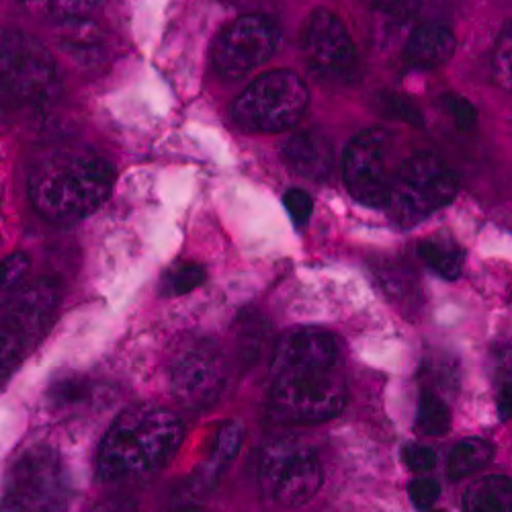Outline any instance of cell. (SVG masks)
<instances>
[{
	"label": "cell",
	"mask_w": 512,
	"mask_h": 512,
	"mask_svg": "<svg viewBox=\"0 0 512 512\" xmlns=\"http://www.w3.org/2000/svg\"><path fill=\"white\" fill-rule=\"evenodd\" d=\"M373 3L377 35L388 41L412 29L422 11V0H373Z\"/></svg>",
	"instance_id": "44dd1931"
},
{
	"label": "cell",
	"mask_w": 512,
	"mask_h": 512,
	"mask_svg": "<svg viewBox=\"0 0 512 512\" xmlns=\"http://www.w3.org/2000/svg\"><path fill=\"white\" fill-rule=\"evenodd\" d=\"M347 367L340 340L330 330L300 326L275 345L269 412L283 424H320L347 406Z\"/></svg>",
	"instance_id": "6da1fadb"
},
{
	"label": "cell",
	"mask_w": 512,
	"mask_h": 512,
	"mask_svg": "<svg viewBox=\"0 0 512 512\" xmlns=\"http://www.w3.org/2000/svg\"><path fill=\"white\" fill-rule=\"evenodd\" d=\"M240 359L246 365H254L259 363L265 347H267V326L259 324V318H252L250 322L244 320L242 324V332H240Z\"/></svg>",
	"instance_id": "4316f807"
},
{
	"label": "cell",
	"mask_w": 512,
	"mask_h": 512,
	"mask_svg": "<svg viewBox=\"0 0 512 512\" xmlns=\"http://www.w3.org/2000/svg\"><path fill=\"white\" fill-rule=\"evenodd\" d=\"M402 459L406 467L414 474H429L437 467V453L429 445L422 443H408L402 449Z\"/></svg>",
	"instance_id": "f1b7e54d"
},
{
	"label": "cell",
	"mask_w": 512,
	"mask_h": 512,
	"mask_svg": "<svg viewBox=\"0 0 512 512\" xmlns=\"http://www.w3.org/2000/svg\"><path fill=\"white\" fill-rule=\"evenodd\" d=\"M56 39L60 48L80 66H97L105 56V33L89 17L56 21Z\"/></svg>",
	"instance_id": "2e32d148"
},
{
	"label": "cell",
	"mask_w": 512,
	"mask_h": 512,
	"mask_svg": "<svg viewBox=\"0 0 512 512\" xmlns=\"http://www.w3.org/2000/svg\"><path fill=\"white\" fill-rule=\"evenodd\" d=\"M279 46V27L265 15H244L216 39L211 64L224 78H242L265 64Z\"/></svg>",
	"instance_id": "7c38bea8"
},
{
	"label": "cell",
	"mask_w": 512,
	"mask_h": 512,
	"mask_svg": "<svg viewBox=\"0 0 512 512\" xmlns=\"http://www.w3.org/2000/svg\"><path fill=\"white\" fill-rule=\"evenodd\" d=\"M408 496L418 510H431L441 498V484L435 478L420 476L408 486Z\"/></svg>",
	"instance_id": "f546056e"
},
{
	"label": "cell",
	"mask_w": 512,
	"mask_h": 512,
	"mask_svg": "<svg viewBox=\"0 0 512 512\" xmlns=\"http://www.w3.org/2000/svg\"><path fill=\"white\" fill-rule=\"evenodd\" d=\"M113 166L91 148H64L35 162L29 173V199L41 218L76 224L93 216L109 199Z\"/></svg>",
	"instance_id": "3957f363"
},
{
	"label": "cell",
	"mask_w": 512,
	"mask_h": 512,
	"mask_svg": "<svg viewBox=\"0 0 512 512\" xmlns=\"http://www.w3.org/2000/svg\"><path fill=\"white\" fill-rule=\"evenodd\" d=\"M283 205L289 213V218L295 222V226H306L312 218L314 201L312 197L302 189H289L283 197Z\"/></svg>",
	"instance_id": "4dcf8cb0"
},
{
	"label": "cell",
	"mask_w": 512,
	"mask_h": 512,
	"mask_svg": "<svg viewBox=\"0 0 512 512\" xmlns=\"http://www.w3.org/2000/svg\"><path fill=\"white\" fill-rule=\"evenodd\" d=\"M205 281H207L205 267H201L197 263H181L179 267H175L173 271L166 273L164 283H162V291H164V295L179 297V295L193 293Z\"/></svg>",
	"instance_id": "cb8c5ba5"
},
{
	"label": "cell",
	"mask_w": 512,
	"mask_h": 512,
	"mask_svg": "<svg viewBox=\"0 0 512 512\" xmlns=\"http://www.w3.org/2000/svg\"><path fill=\"white\" fill-rule=\"evenodd\" d=\"M371 3H373V0H371Z\"/></svg>",
	"instance_id": "d590c367"
},
{
	"label": "cell",
	"mask_w": 512,
	"mask_h": 512,
	"mask_svg": "<svg viewBox=\"0 0 512 512\" xmlns=\"http://www.w3.org/2000/svg\"><path fill=\"white\" fill-rule=\"evenodd\" d=\"M5 508L50 512L68 504L62 459L50 445H33L13 463L5 486Z\"/></svg>",
	"instance_id": "9c48e42d"
},
{
	"label": "cell",
	"mask_w": 512,
	"mask_h": 512,
	"mask_svg": "<svg viewBox=\"0 0 512 512\" xmlns=\"http://www.w3.org/2000/svg\"><path fill=\"white\" fill-rule=\"evenodd\" d=\"M498 388H496V404H498V416L502 422L510 418V406H512V388H510V369L498 371Z\"/></svg>",
	"instance_id": "836d02e7"
},
{
	"label": "cell",
	"mask_w": 512,
	"mask_h": 512,
	"mask_svg": "<svg viewBox=\"0 0 512 512\" xmlns=\"http://www.w3.org/2000/svg\"><path fill=\"white\" fill-rule=\"evenodd\" d=\"M457 191L455 170L433 152H418L398 166L388 207L402 224H416L447 207Z\"/></svg>",
	"instance_id": "52a82bcc"
},
{
	"label": "cell",
	"mask_w": 512,
	"mask_h": 512,
	"mask_svg": "<svg viewBox=\"0 0 512 512\" xmlns=\"http://www.w3.org/2000/svg\"><path fill=\"white\" fill-rule=\"evenodd\" d=\"M510 29L506 27V31L500 35V41L496 46V54H494V70H496V78L500 80L502 87L506 91H510Z\"/></svg>",
	"instance_id": "d6a6232c"
},
{
	"label": "cell",
	"mask_w": 512,
	"mask_h": 512,
	"mask_svg": "<svg viewBox=\"0 0 512 512\" xmlns=\"http://www.w3.org/2000/svg\"><path fill=\"white\" fill-rule=\"evenodd\" d=\"M283 160L295 175L310 181H324L334 166V150L322 132L308 130L287 140Z\"/></svg>",
	"instance_id": "9a60e30c"
},
{
	"label": "cell",
	"mask_w": 512,
	"mask_h": 512,
	"mask_svg": "<svg viewBox=\"0 0 512 512\" xmlns=\"http://www.w3.org/2000/svg\"><path fill=\"white\" fill-rule=\"evenodd\" d=\"M244 437H246V429L242 422L228 420L226 424H222V429L216 435V443H213L211 455L197 476L203 488H211L220 482L224 469L236 459L244 443Z\"/></svg>",
	"instance_id": "e0dca14e"
},
{
	"label": "cell",
	"mask_w": 512,
	"mask_h": 512,
	"mask_svg": "<svg viewBox=\"0 0 512 512\" xmlns=\"http://www.w3.org/2000/svg\"><path fill=\"white\" fill-rule=\"evenodd\" d=\"M48 404L52 410L70 414L78 412L82 408H89L93 398L97 396V390L93 383L78 373H68L52 381V386L48 388Z\"/></svg>",
	"instance_id": "ffe728a7"
},
{
	"label": "cell",
	"mask_w": 512,
	"mask_h": 512,
	"mask_svg": "<svg viewBox=\"0 0 512 512\" xmlns=\"http://www.w3.org/2000/svg\"><path fill=\"white\" fill-rule=\"evenodd\" d=\"M463 508L467 512H510L512 510L510 478L488 476L478 480L463 494Z\"/></svg>",
	"instance_id": "d6986e66"
},
{
	"label": "cell",
	"mask_w": 512,
	"mask_h": 512,
	"mask_svg": "<svg viewBox=\"0 0 512 512\" xmlns=\"http://www.w3.org/2000/svg\"><path fill=\"white\" fill-rule=\"evenodd\" d=\"M451 429V408L445 396L433 388H422L416 412V431L422 437H443Z\"/></svg>",
	"instance_id": "7402d4cb"
},
{
	"label": "cell",
	"mask_w": 512,
	"mask_h": 512,
	"mask_svg": "<svg viewBox=\"0 0 512 512\" xmlns=\"http://www.w3.org/2000/svg\"><path fill=\"white\" fill-rule=\"evenodd\" d=\"M457 50L453 31L439 21H422L406 39V62L418 70H435L447 64Z\"/></svg>",
	"instance_id": "5bb4252c"
},
{
	"label": "cell",
	"mask_w": 512,
	"mask_h": 512,
	"mask_svg": "<svg viewBox=\"0 0 512 512\" xmlns=\"http://www.w3.org/2000/svg\"><path fill=\"white\" fill-rule=\"evenodd\" d=\"M185 441L181 418L164 408L136 406L121 412L99 449L97 472L105 484H138L173 461Z\"/></svg>",
	"instance_id": "7a4b0ae2"
},
{
	"label": "cell",
	"mask_w": 512,
	"mask_h": 512,
	"mask_svg": "<svg viewBox=\"0 0 512 512\" xmlns=\"http://www.w3.org/2000/svg\"><path fill=\"white\" fill-rule=\"evenodd\" d=\"M21 3L25 7H31V9H48L50 7V0H21Z\"/></svg>",
	"instance_id": "e575fe53"
},
{
	"label": "cell",
	"mask_w": 512,
	"mask_h": 512,
	"mask_svg": "<svg viewBox=\"0 0 512 512\" xmlns=\"http://www.w3.org/2000/svg\"><path fill=\"white\" fill-rule=\"evenodd\" d=\"M494 447L478 437L463 439L457 445H453L449 459H447V474L451 480H463L472 476L478 469L486 467L492 461Z\"/></svg>",
	"instance_id": "603a6c76"
},
{
	"label": "cell",
	"mask_w": 512,
	"mask_h": 512,
	"mask_svg": "<svg viewBox=\"0 0 512 512\" xmlns=\"http://www.w3.org/2000/svg\"><path fill=\"white\" fill-rule=\"evenodd\" d=\"M60 89L58 66L41 41L21 29L0 27V91L21 105H48Z\"/></svg>",
	"instance_id": "8992f818"
},
{
	"label": "cell",
	"mask_w": 512,
	"mask_h": 512,
	"mask_svg": "<svg viewBox=\"0 0 512 512\" xmlns=\"http://www.w3.org/2000/svg\"><path fill=\"white\" fill-rule=\"evenodd\" d=\"M443 113L453 121V125L461 132H472L478 125V111L465 97L457 93H445L441 97Z\"/></svg>",
	"instance_id": "83f0119b"
},
{
	"label": "cell",
	"mask_w": 512,
	"mask_h": 512,
	"mask_svg": "<svg viewBox=\"0 0 512 512\" xmlns=\"http://www.w3.org/2000/svg\"><path fill=\"white\" fill-rule=\"evenodd\" d=\"M58 302V283L39 279L21 291L17 289L11 302L0 310V388L44 338L56 316Z\"/></svg>",
	"instance_id": "5b68a950"
},
{
	"label": "cell",
	"mask_w": 512,
	"mask_h": 512,
	"mask_svg": "<svg viewBox=\"0 0 512 512\" xmlns=\"http://www.w3.org/2000/svg\"><path fill=\"white\" fill-rule=\"evenodd\" d=\"M31 271V259L25 252H15L0 259V297H11L21 289Z\"/></svg>",
	"instance_id": "484cf974"
},
{
	"label": "cell",
	"mask_w": 512,
	"mask_h": 512,
	"mask_svg": "<svg viewBox=\"0 0 512 512\" xmlns=\"http://www.w3.org/2000/svg\"><path fill=\"white\" fill-rule=\"evenodd\" d=\"M263 496L279 506L297 508L308 504L324 482L318 453L300 441L269 443L256 467Z\"/></svg>",
	"instance_id": "ba28073f"
},
{
	"label": "cell",
	"mask_w": 512,
	"mask_h": 512,
	"mask_svg": "<svg viewBox=\"0 0 512 512\" xmlns=\"http://www.w3.org/2000/svg\"><path fill=\"white\" fill-rule=\"evenodd\" d=\"M101 0H50V13L54 19H72V17H87L97 9Z\"/></svg>",
	"instance_id": "1f68e13d"
},
{
	"label": "cell",
	"mask_w": 512,
	"mask_h": 512,
	"mask_svg": "<svg viewBox=\"0 0 512 512\" xmlns=\"http://www.w3.org/2000/svg\"><path fill=\"white\" fill-rule=\"evenodd\" d=\"M418 259L433 269L439 277L447 279V281H455L459 279L461 271H463V250L461 246L449 238V236H433V238H424L418 242L416 246Z\"/></svg>",
	"instance_id": "ac0fdd59"
},
{
	"label": "cell",
	"mask_w": 512,
	"mask_h": 512,
	"mask_svg": "<svg viewBox=\"0 0 512 512\" xmlns=\"http://www.w3.org/2000/svg\"><path fill=\"white\" fill-rule=\"evenodd\" d=\"M375 107L379 109V113H383L386 117H392L396 121H402V123H408L414 127L424 125V115H422L420 107L406 95L379 93L375 99Z\"/></svg>",
	"instance_id": "d4e9b609"
},
{
	"label": "cell",
	"mask_w": 512,
	"mask_h": 512,
	"mask_svg": "<svg viewBox=\"0 0 512 512\" xmlns=\"http://www.w3.org/2000/svg\"><path fill=\"white\" fill-rule=\"evenodd\" d=\"M304 54L312 70L334 84L359 78V56L345 23L330 11H316L304 31Z\"/></svg>",
	"instance_id": "4fadbf2b"
},
{
	"label": "cell",
	"mask_w": 512,
	"mask_h": 512,
	"mask_svg": "<svg viewBox=\"0 0 512 512\" xmlns=\"http://www.w3.org/2000/svg\"><path fill=\"white\" fill-rule=\"evenodd\" d=\"M310 107L306 82L291 70L256 78L234 101L232 119L248 134H281L302 121Z\"/></svg>",
	"instance_id": "277c9868"
},
{
	"label": "cell",
	"mask_w": 512,
	"mask_h": 512,
	"mask_svg": "<svg viewBox=\"0 0 512 512\" xmlns=\"http://www.w3.org/2000/svg\"><path fill=\"white\" fill-rule=\"evenodd\" d=\"M168 381L173 396L189 410L216 406L228 383V367L220 347L209 338H193L170 359Z\"/></svg>",
	"instance_id": "30bf717a"
},
{
	"label": "cell",
	"mask_w": 512,
	"mask_h": 512,
	"mask_svg": "<svg viewBox=\"0 0 512 512\" xmlns=\"http://www.w3.org/2000/svg\"><path fill=\"white\" fill-rule=\"evenodd\" d=\"M392 156V136L381 127H369L351 140L345 150L343 175L355 201L367 207H388L398 170Z\"/></svg>",
	"instance_id": "8fae6325"
}]
</instances>
